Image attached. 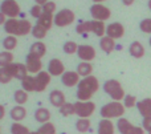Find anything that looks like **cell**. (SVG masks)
I'll return each instance as SVG.
<instances>
[{"label":"cell","instance_id":"681fc988","mask_svg":"<svg viewBox=\"0 0 151 134\" xmlns=\"http://www.w3.org/2000/svg\"><path fill=\"white\" fill-rule=\"evenodd\" d=\"M29 134H39V132H31Z\"/></svg>","mask_w":151,"mask_h":134},{"label":"cell","instance_id":"7a4b0ae2","mask_svg":"<svg viewBox=\"0 0 151 134\" xmlns=\"http://www.w3.org/2000/svg\"><path fill=\"white\" fill-rule=\"evenodd\" d=\"M33 27L28 20H17V19H8L4 24V31L8 36H25L29 32H32Z\"/></svg>","mask_w":151,"mask_h":134},{"label":"cell","instance_id":"ac0fdd59","mask_svg":"<svg viewBox=\"0 0 151 134\" xmlns=\"http://www.w3.org/2000/svg\"><path fill=\"white\" fill-rule=\"evenodd\" d=\"M49 101H50V104H52L53 106H56V108H58V109H60L64 104H66L65 94H64L61 90H58V89L52 90V92L49 93Z\"/></svg>","mask_w":151,"mask_h":134},{"label":"cell","instance_id":"3957f363","mask_svg":"<svg viewBox=\"0 0 151 134\" xmlns=\"http://www.w3.org/2000/svg\"><path fill=\"white\" fill-rule=\"evenodd\" d=\"M77 33H88V32H93L96 33V36L98 37H105L106 33V27H105L104 21H97V20H90V21H83V23L78 24L76 28Z\"/></svg>","mask_w":151,"mask_h":134},{"label":"cell","instance_id":"ab89813d","mask_svg":"<svg viewBox=\"0 0 151 134\" xmlns=\"http://www.w3.org/2000/svg\"><path fill=\"white\" fill-rule=\"evenodd\" d=\"M29 13H31L33 17H36V19H40L41 17V15L44 13V11H42V7L41 5H39V4H36V5H33V7L31 8V11H29Z\"/></svg>","mask_w":151,"mask_h":134},{"label":"cell","instance_id":"277c9868","mask_svg":"<svg viewBox=\"0 0 151 134\" xmlns=\"http://www.w3.org/2000/svg\"><path fill=\"white\" fill-rule=\"evenodd\" d=\"M125 105L118 101H113L101 108V116L104 120H111V118H122L125 114Z\"/></svg>","mask_w":151,"mask_h":134},{"label":"cell","instance_id":"7c38bea8","mask_svg":"<svg viewBox=\"0 0 151 134\" xmlns=\"http://www.w3.org/2000/svg\"><path fill=\"white\" fill-rule=\"evenodd\" d=\"M27 69H28L29 73L35 74L37 73L39 74L40 72H41V68H42V64H41V58L39 57V56L36 55H32V53H29L28 56H27Z\"/></svg>","mask_w":151,"mask_h":134},{"label":"cell","instance_id":"7402d4cb","mask_svg":"<svg viewBox=\"0 0 151 134\" xmlns=\"http://www.w3.org/2000/svg\"><path fill=\"white\" fill-rule=\"evenodd\" d=\"M25 117H27V109L24 108V106L17 105V106L11 109V118H12L15 122L23 121Z\"/></svg>","mask_w":151,"mask_h":134},{"label":"cell","instance_id":"4dcf8cb0","mask_svg":"<svg viewBox=\"0 0 151 134\" xmlns=\"http://www.w3.org/2000/svg\"><path fill=\"white\" fill-rule=\"evenodd\" d=\"M11 64H13V55L12 53L8 52V50H4V52L0 53V65H1V68L11 65Z\"/></svg>","mask_w":151,"mask_h":134},{"label":"cell","instance_id":"9a60e30c","mask_svg":"<svg viewBox=\"0 0 151 134\" xmlns=\"http://www.w3.org/2000/svg\"><path fill=\"white\" fill-rule=\"evenodd\" d=\"M49 82H50V74H49V72L41 71L36 76V92H44V90L48 88Z\"/></svg>","mask_w":151,"mask_h":134},{"label":"cell","instance_id":"30bf717a","mask_svg":"<svg viewBox=\"0 0 151 134\" xmlns=\"http://www.w3.org/2000/svg\"><path fill=\"white\" fill-rule=\"evenodd\" d=\"M90 15L94 20L105 21V20H107V19H110V16H111V11H110L107 7L102 5V4H93L90 7Z\"/></svg>","mask_w":151,"mask_h":134},{"label":"cell","instance_id":"ffe728a7","mask_svg":"<svg viewBox=\"0 0 151 134\" xmlns=\"http://www.w3.org/2000/svg\"><path fill=\"white\" fill-rule=\"evenodd\" d=\"M115 128L110 120H101L98 124V130L97 134H114Z\"/></svg>","mask_w":151,"mask_h":134},{"label":"cell","instance_id":"ee69618b","mask_svg":"<svg viewBox=\"0 0 151 134\" xmlns=\"http://www.w3.org/2000/svg\"><path fill=\"white\" fill-rule=\"evenodd\" d=\"M35 1H36V4H39V5H41V7H44V5L47 4L49 0H35Z\"/></svg>","mask_w":151,"mask_h":134},{"label":"cell","instance_id":"e575fe53","mask_svg":"<svg viewBox=\"0 0 151 134\" xmlns=\"http://www.w3.org/2000/svg\"><path fill=\"white\" fill-rule=\"evenodd\" d=\"M47 33H48L47 29L42 28V27H40V25H37V24L33 27V29H32V36H33L35 39H37V40L44 39V37L47 36Z\"/></svg>","mask_w":151,"mask_h":134},{"label":"cell","instance_id":"7bdbcfd3","mask_svg":"<svg viewBox=\"0 0 151 134\" xmlns=\"http://www.w3.org/2000/svg\"><path fill=\"white\" fill-rule=\"evenodd\" d=\"M143 129L146 132H149V134H151V117H147V118H143Z\"/></svg>","mask_w":151,"mask_h":134},{"label":"cell","instance_id":"f35d334b","mask_svg":"<svg viewBox=\"0 0 151 134\" xmlns=\"http://www.w3.org/2000/svg\"><path fill=\"white\" fill-rule=\"evenodd\" d=\"M137 97L133 94H127L125 97V100H123V105H125V108H133V106L137 105Z\"/></svg>","mask_w":151,"mask_h":134},{"label":"cell","instance_id":"52a82bcc","mask_svg":"<svg viewBox=\"0 0 151 134\" xmlns=\"http://www.w3.org/2000/svg\"><path fill=\"white\" fill-rule=\"evenodd\" d=\"M76 20V15L72 9H61L60 12L56 13L55 16V24L57 27H66L70 25Z\"/></svg>","mask_w":151,"mask_h":134},{"label":"cell","instance_id":"e0dca14e","mask_svg":"<svg viewBox=\"0 0 151 134\" xmlns=\"http://www.w3.org/2000/svg\"><path fill=\"white\" fill-rule=\"evenodd\" d=\"M48 72H49L50 76H60V74L65 73V68H64V64L61 60L58 58H52L48 64Z\"/></svg>","mask_w":151,"mask_h":134},{"label":"cell","instance_id":"484cf974","mask_svg":"<svg viewBox=\"0 0 151 134\" xmlns=\"http://www.w3.org/2000/svg\"><path fill=\"white\" fill-rule=\"evenodd\" d=\"M29 53L36 55V56H39V57L41 58L42 56H45V53H47V45H45L42 41L33 43V44L31 45V52H29Z\"/></svg>","mask_w":151,"mask_h":134},{"label":"cell","instance_id":"7dc6e473","mask_svg":"<svg viewBox=\"0 0 151 134\" xmlns=\"http://www.w3.org/2000/svg\"><path fill=\"white\" fill-rule=\"evenodd\" d=\"M4 116H5V108H4V105H1V114H0V118H4Z\"/></svg>","mask_w":151,"mask_h":134},{"label":"cell","instance_id":"d6a6232c","mask_svg":"<svg viewBox=\"0 0 151 134\" xmlns=\"http://www.w3.org/2000/svg\"><path fill=\"white\" fill-rule=\"evenodd\" d=\"M29 129L19 122H13L11 125V134H29Z\"/></svg>","mask_w":151,"mask_h":134},{"label":"cell","instance_id":"1f68e13d","mask_svg":"<svg viewBox=\"0 0 151 134\" xmlns=\"http://www.w3.org/2000/svg\"><path fill=\"white\" fill-rule=\"evenodd\" d=\"M15 101H16V104L23 106V104H25L27 101H28V92H25L24 89L16 90L15 92Z\"/></svg>","mask_w":151,"mask_h":134},{"label":"cell","instance_id":"d6986e66","mask_svg":"<svg viewBox=\"0 0 151 134\" xmlns=\"http://www.w3.org/2000/svg\"><path fill=\"white\" fill-rule=\"evenodd\" d=\"M137 108L143 118L151 117V98H145V100L139 101L137 104Z\"/></svg>","mask_w":151,"mask_h":134},{"label":"cell","instance_id":"d590c367","mask_svg":"<svg viewBox=\"0 0 151 134\" xmlns=\"http://www.w3.org/2000/svg\"><path fill=\"white\" fill-rule=\"evenodd\" d=\"M78 47L80 45H77L74 41H66L64 44V52L66 55H74V53L78 52Z\"/></svg>","mask_w":151,"mask_h":134},{"label":"cell","instance_id":"9c48e42d","mask_svg":"<svg viewBox=\"0 0 151 134\" xmlns=\"http://www.w3.org/2000/svg\"><path fill=\"white\" fill-rule=\"evenodd\" d=\"M0 8H1V13H4L9 19H16L20 13V5L16 0H3Z\"/></svg>","mask_w":151,"mask_h":134},{"label":"cell","instance_id":"8992f818","mask_svg":"<svg viewBox=\"0 0 151 134\" xmlns=\"http://www.w3.org/2000/svg\"><path fill=\"white\" fill-rule=\"evenodd\" d=\"M96 112V104L91 101H77L74 102V114L80 118H89Z\"/></svg>","mask_w":151,"mask_h":134},{"label":"cell","instance_id":"4316f807","mask_svg":"<svg viewBox=\"0 0 151 134\" xmlns=\"http://www.w3.org/2000/svg\"><path fill=\"white\" fill-rule=\"evenodd\" d=\"M53 21H55V19H53V15H48V13H42L41 17L37 19V25L42 27V28H45L47 31H49L50 27H52Z\"/></svg>","mask_w":151,"mask_h":134},{"label":"cell","instance_id":"603a6c76","mask_svg":"<svg viewBox=\"0 0 151 134\" xmlns=\"http://www.w3.org/2000/svg\"><path fill=\"white\" fill-rule=\"evenodd\" d=\"M35 118L40 124H47L50 120V112L47 108H39L35 112Z\"/></svg>","mask_w":151,"mask_h":134},{"label":"cell","instance_id":"8d00e7d4","mask_svg":"<svg viewBox=\"0 0 151 134\" xmlns=\"http://www.w3.org/2000/svg\"><path fill=\"white\" fill-rule=\"evenodd\" d=\"M60 113L63 114L64 117H69V116H72V114H74V104H70V102L64 104L60 108Z\"/></svg>","mask_w":151,"mask_h":134},{"label":"cell","instance_id":"cb8c5ba5","mask_svg":"<svg viewBox=\"0 0 151 134\" xmlns=\"http://www.w3.org/2000/svg\"><path fill=\"white\" fill-rule=\"evenodd\" d=\"M99 47H101V49L104 50V52L111 53L115 48V41H114V39H111V37L105 36V37H102L101 41H99Z\"/></svg>","mask_w":151,"mask_h":134},{"label":"cell","instance_id":"74e56055","mask_svg":"<svg viewBox=\"0 0 151 134\" xmlns=\"http://www.w3.org/2000/svg\"><path fill=\"white\" fill-rule=\"evenodd\" d=\"M12 79L13 77H12V74L9 73L7 66H5V68H1V71H0V82H1V84H8Z\"/></svg>","mask_w":151,"mask_h":134},{"label":"cell","instance_id":"c3c4849f","mask_svg":"<svg viewBox=\"0 0 151 134\" xmlns=\"http://www.w3.org/2000/svg\"><path fill=\"white\" fill-rule=\"evenodd\" d=\"M93 1H94V4H101V3L106 1V0H93Z\"/></svg>","mask_w":151,"mask_h":134},{"label":"cell","instance_id":"bcb514c9","mask_svg":"<svg viewBox=\"0 0 151 134\" xmlns=\"http://www.w3.org/2000/svg\"><path fill=\"white\" fill-rule=\"evenodd\" d=\"M134 1H135V0H122V3L125 5H131V4H134Z\"/></svg>","mask_w":151,"mask_h":134},{"label":"cell","instance_id":"d4e9b609","mask_svg":"<svg viewBox=\"0 0 151 134\" xmlns=\"http://www.w3.org/2000/svg\"><path fill=\"white\" fill-rule=\"evenodd\" d=\"M91 72H93V65L90 63H86V61H82V63L78 64L77 66V73L80 74L81 77H89L91 76Z\"/></svg>","mask_w":151,"mask_h":134},{"label":"cell","instance_id":"83f0119b","mask_svg":"<svg viewBox=\"0 0 151 134\" xmlns=\"http://www.w3.org/2000/svg\"><path fill=\"white\" fill-rule=\"evenodd\" d=\"M21 85H23V89L25 92H36V77L27 76L21 81Z\"/></svg>","mask_w":151,"mask_h":134},{"label":"cell","instance_id":"816d5d0a","mask_svg":"<svg viewBox=\"0 0 151 134\" xmlns=\"http://www.w3.org/2000/svg\"><path fill=\"white\" fill-rule=\"evenodd\" d=\"M150 45H151V39H150Z\"/></svg>","mask_w":151,"mask_h":134},{"label":"cell","instance_id":"8fae6325","mask_svg":"<svg viewBox=\"0 0 151 134\" xmlns=\"http://www.w3.org/2000/svg\"><path fill=\"white\" fill-rule=\"evenodd\" d=\"M5 68V66H4ZM9 73L12 74L13 79H17V80H21L23 81L27 76H28V69H27V65L25 64H20V63H13L11 65L7 66Z\"/></svg>","mask_w":151,"mask_h":134},{"label":"cell","instance_id":"f546056e","mask_svg":"<svg viewBox=\"0 0 151 134\" xmlns=\"http://www.w3.org/2000/svg\"><path fill=\"white\" fill-rule=\"evenodd\" d=\"M90 120L89 118H80L77 122H76V129L80 133H86L90 129Z\"/></svg>","mask_w":151,"mask_h":134},{"label":"cell","instance_id":"5b68a950","mask_svg":"<svg viewBox=\"0 0 151 134\" xmlns=\"http://www.w3.org/2000/svg\"><path fill=\"white\" fill-rule=\"evenodd\" d=\"M104 90L113 100L118 101V102H119L121 100H125V97H126L122 85H121V82L117 81V80H109V81H106L104 85Z\"/></svg>","mask_w":151,"mask_h":134},{"label":"cell","instance_id":"b9f144b4","mask_svg":"<svg viewBox=\"0 0 151 134\" xmlns=\"http://www.w3.org/2000/svg\"><path fill=\"white\" fill-rule=\"evenodd\" d=\"M42 11H44V13H48V15H53V12L56 11V3H55V1H48L47 4L42 7Z\"/></svg>","mask_w":151,"mask_h":134},{"label":"cell","instance_id":"60d3db41","mask_svg":"<svg viewBox=\"0 0 151 134\" xmlns=\"http://www.w3.org/2000/svg\"><path fill=\"white\" fill-rule=\"evenodd\" d=\"M139 28L142 29V32L145 33H151V19H145L141 21L139 24Z\"/></svg>","mask_w":151,"mask_h":134},{"label":"cell","instance_id":"6da1fadb","mask_svg":"<svg viewBox=\"0 0 151 134\" xmlns=\"http://www.w3.org/2000/svg\"><path fill=\"white\" fill-rule=\"evenodd\" d=\"M99 82L97 77L89 76L80 81L77 89V98L78 101H90V98L98 92Z\"/></svg>","mask_w":151,"mask_h":134},{"label":"cell","instance_id":"f6af8a7d","mask_svg":"<svg viewBox=\"0 0 151 134\" xmlns=\"http://www.w3.org/2000/svg\"><path fill=\"white\" fill-rule=\"evenodd\" d=\"M5 23H7V20H5V15H4V13H0V24H3V25H4Z\"/></svg>","mask_w":151,"mask_h":134},{"label":"cell","instance_id":"f907efd6","mask_svg":"<svg viewBox=\"0 0 151 134\" xmlns=\"http://www.w3.org/2000/svg\"><path fill=\"white\" fill-rule=\"evenodd\" d=\"M149 8L151 9V0H149Z\"/></svg>","mask_w":151,"mask_h":134},{"label":"cell","instance_id":"836d02e7","mask_svg":"<svg viewBox=\"0 0 151 134\" xmlns=\"http://www.w3.org/2000/svg\"><path fill=\"white\" fill-rule=\"evenodd\" d=\"M37 132L39 134H56V126L52 122H47V124H42Z\"/></svg>","mask_w":151,"mask_h":134},{"label":"cell","instance_id":"4fadbf2b","mask_svg":"<svg viewBox=\"0 0 151 134\" xmlns=\"http://www.w3.org/2000/svg\"><path fill=\"white\" fill-rule=\"evenodd\" d=\"M78 57L81 58L82 61H93L96 58V49H94L91 45H86V44H82L78 47V52H77Z\"/></svg>","mask_w":151,"mask_h":134},{"label":"cell","instance_id":"5bb4252c","mask_svg":"<svg viewBox=\"0 0 151 134\" xmlns=\"http://www.w3.org/2000/svg\"><path fill=\"white\" fill-rule=\"evenodd\" d=\"M125 35V27L121 23H111L110 25H107L106 28V36L111 37V39H121Z\"/></svg>","mask_w":151,"mask_h":134},{"label":"cell","instance_id":"ba28073f","mask_svg":"<svg viewBox=\"0 0 151 134\" xmlns=\"http://www.w3.org/2000/svg\"><path fill=\"white\" fill-rule=\"evenodd\" d=\"M117 128L121 134H145V129L139 126H134L126 118H119L117 122Z\"/></svg>","mask_w":151,"mask_h":134},{"label":"cell","instance_id":"2e32d148","mask_svg":"<svg viewBox=\"0 0 151 134\" xmlns=\"http://www.w3.org/2000/svg\"><path fill=\"white\" fill-rule=\"evenodd\" d=\"M61 82H63L65 86L68 88H72L74 85H78L80 84V74L77 72H73V71H69V72H65V73L61 76Z\"/></svg>","mask_w":151,"mask_h":134},{"label":"cell","instance_id":"44dd1931","mask_svg":"<svg viewBox=\"0 0 151 134\" xmlns=\"http://www.w3.org/2000/svg\"><path fill=\"white\" fill-rule=\"evenodd\" d=\"M129 52H130V55L133 56V57L142 58L145 56V47L139 41H134V43H131L130 47H129Z\"/></svg>","mask_w":151,"mask_h":134},{"label":"cell","instance_id":"f1b7e54d","mask_svg":"<svg viewBox=\"0 0 151 134\" xmlns=\"http://www.w3.org/2000/svg\"><path fill=\"white\" fill-rule=\"evenodd\" d=\"M3 47H4L5 50H13L16 47H17V39L16 36H7L4 40H3Z\"/></svg>","mask_w":151,"mask_h":134}]
</instances>
